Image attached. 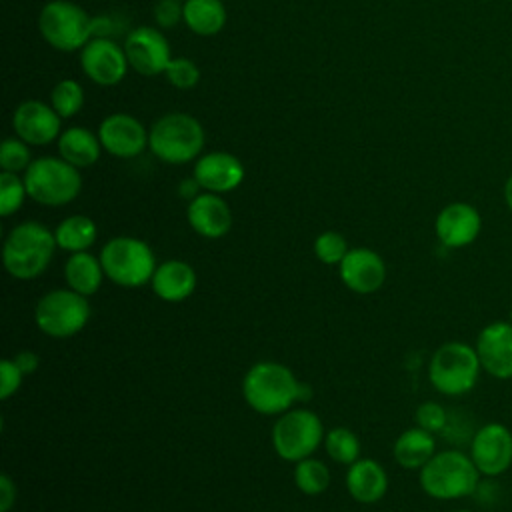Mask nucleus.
<instances>
[{"label":"nucleus","mask_w":512,"mask_h":512,"mask_svg":"<svg viewBox=\"0 0 512 512\" xmlns=\"http://www.w3.org/2000/svg\"><path fill=\"white\" fill-rule=\"evenodd\" d=\"M308 390L294 372L274 360H262L248 368L242 380V394L246 404L264 416H280L306 398Z\"/></svg>","instance_id":"f257e3e1"},{"label":"nucleus","mask_w":512,"mask_h":512,"mask_svg":"<svg viewBox=\"0 0 512 512\" xmlns=\"http://www.w3.org/2000/svg\"><path fill=\"white\" fill-rule=\"evenodd\" d=\"M56 248L54 232L40 222L26 220L8 232L2 246V262L12 278L32 280L48 268Z\"/></svg>","instance_id":"f03ea898"},{"label":"nucleus","mask_w":512,"mask_h":512,"mask_svg":"<svg viewBox=\"0 0 512 512\" xmlns=\"http://www.w3.org/2000/svg\"><path fill=\"white\" fill-rule=\"evenodd\" d=\"M482 474L470 454L460 450L436 452L420 470L418 482L424 494L436 500H460L476 492Z\"/></svg>","instance_id":"7ed1b4c3"},{"label":"nucleus","mask_w":512,"mask_h":512,"mask_svg":"<svg viewBox=\"0 0 512 512\" xmlns=\"http://www.w3.org/2000/svg\"><path fill=\"white\" fill-rule=\"evenodd\" d=\"M148 148L166 164L192 162L204 148V128L186 112H168L150 126Z\"/></svg>","instance_id":"20e7f679"},{"label":"nucleus","mask_w":512,"mask_h":512,"mask_svg":"<svg viewBox=\"0 0 512 512\" xmlns=\"http://www.w3.org/2000/svg\"><path fill=\"white\" fill-rule=\"evenodd\" d=\"M482 366L476 348L462 340L440 344L428 362V380L444 396H464L478 384Z\"/></svg>","instance_id":"39448f33"},{"label":"nucleus","mask_w":512,"mask_h":512,"mask_svg":"<svg viewBox=\"0 0 512 512\" xmlns=\"http://www.w3.org/2000/svg\"><path fill=\"white\" fill-rule=\"evenodd\" d=\"M28 196L42 206L70 204L82 190V176L76 166L60 156H40L24 170Z\"/></svg>","instance_id":"423d86ee"},{"label":"nucleus","mask_w":512,"mask_h":512,"mask_svg":"<svg viewBox=\"0 0 512 512\" xmlns=\"http://www.w3.org/2000/svg\"><path fill=\"white\" fill-rule=\"evenodd\" d=\"M100 262L108 280L122 288H138L152 280L156 258L152 248L132 236H116L100 250Z\"/></svg>","instance_id":"0eeeda50"},{"label":"nucleus","mask_w":512,"mask_h":512,"mask_svg":"<svg viewBox=\"0 0 512 512\" xmlns=\"http://www.w3.org/2000/svg\"><path fill=\"white\" fill-rule=\"evenodd\" d=\"M94 18L70 0H50L38 14L42 38L60 52L82 50L92 38Z\"/></svg>","instance_id":"6e6552de"},{"label":"nucleus","mask_w":512,"mask_h":512,"mask_svg":"<svg viewBox=\"0 0 512 512\" xmlns=\"http://www.w3.org/2000/svg\"><path fill=\"white\" fill-rule=\"evenodd\" d=\"M88 320V296H82L72 288H56L46 292L34 308L36 326L50 338H70L78 334Z\"/></svg>","instance_id":"1a4fd4ad"},{"label":"nucleus","mask_w":512,"mask_h":512,"mask_svg":"<svg viewBox=\"0 0 512 512\" xmlns=\"http://www.w3.org/2000/svg\"><path fill=\"white\" fill-rule=\"evenodd\" d=\"M324 426L318 414L306 408H290L272 426V446L282 460L300 462L324 442Z\"/></svg>","instance_id":"9d476101"},{"label":"nucleus","mask_w":512,"mask_h":512,"mask_svg":"<svg viewBox=\"0 0 512 512\" xmlns=\"http://www.w3.org/2000/svg\"><path fill=\"white\" fill-rule=\"evenodd\" d=\"M468 454L482 476H502L512 466V430L502 422L482 424L472 436Z\"/></svg>","instance_id":"9b49d317"},{"label":"nucleus","mask_w":512,"mask_h":512,"mask_svg":"<svg viewBox=\"0 0 512 512\" xmlns=\"http://www.w3.org/2000/svg\"><path fill=\"white\" fill-rule=\"evenodd\" d=\"M124 52L130 68L142 76L164 74L172 60L170 44L156 26L132 28L124 40Z\"/></svg>","instance_id":"f8f14e48"},{"label":"nucleus","mask_w":512,"mask_h":512,"mask_svg":"<svg viewBox=\"0 0 512 512\" xmlns=\"http://www.w3.org/2000/svg\"><path fill=\"white\" fill-rule=\"evenodd\" d=\"M482 372L496 380H512V322L494 320L480 328L474 342Z\"/></svg>","instance_id":"ddd939ff"},{"label":"nucleus","mask_w":512,"mask_h":512,"mask_svg":"<svg viewBox=\"0 0 512 512\" xmlns=\"http://www.w3.org/2000/svg\"><path fill=\"white\" fill-rule=\"evenodd\" d=\"M82 72L98 86H116L128 72V58L124 46L112 38H92L80 50Z\"/></svg>","instance_id":"4468645a"},{"label":"nucleus","mask_w":512,"mask_h":512,"mask_svg":"<svg viewBox=\"0 0 512 512\" xmlns=\"http://www.w3.org/2000/svg\"><path fill=\"white\" fill-rule=\"evenodd\" d=\"M14 134L30 146H46L62 134V118L42 100H24L12 116Z\"/></svg>","instance_id":"2eb2a0df"},{"label":"nucleus","mask_w":512,"mask_h":512,"mask_svg":"<svg viewBox=\"0 0 512 512\" xmlns=\"http://www.w3.org/2000/svg\"><path fill=\"white\" fill-rule=\"evenodd\" d=\"M102 148L116 158H136L148 146V130L144 124L124 112L106 116L98 126Z\"/></svg>","instance_id":"dca6fc26"},{"label":"nucleus","mask_w":512,"mask_h":512,"mask_svg":"<svg viewBox=\"0 0 512 512\" xmlns=\"http://www.w3.org/2000/svg\"><path fill=\"white\" fill-rule=\"evenodd\" d=\"M480 230L482 216L476 206L468 202L446 204L434 220V232L438 242L450 250L470 246L480 236Z\"/></svg>","instance_id":"f3484780"},{"label":"nucleus","mask_w":512,"mask_h":512,"mask_svg":"<svg viewBox=\"0 0 512 512\" xmlns=\"http://www.w3.org/2000/svg\"><path fill=\"white\" fill-rule=\"evenodd\" d=\"M192 176L200 184L204 192L224 194L238 188L244 180V166L242 162L222 150H214L196 158Z\"/></svg>","instance_id":"a211bd4d"},{"label":"nucleus","mask_w":512,"mask_h":512,"mask_svg":"<svg viewBox=\"0 0 512 512\" xmlns=\"http://www.w3.org/2000/svg\"><path fill=\"white\" fill-rule=\"evenodd\" d=\"M338 268L344 286L356 294H372L380 290L386 280V264L382 256L364 246L350 248Z\"/></svg>","instance_id":"6ab92c4d"},{"label":"nucleus","mask_w":512,"mask_h":512,"mask_svg":"<svg viewBox=\"0 0 512 512\" xmlns=\"http://www.w3.org/2000/svg\"><path fill=\"white\" fill-rule=\"evenodd\" d=\"M186 218L192 230L204 238L216 240L230 232L232 212L226 200L214 192H200L188 202Z\"/></svg>","instance_id":"aec40b11"},{"label":"nucleus","mask_w":512,"mask_h":512,"mask_svg":"<svg viewBox=\"0 0 512 512\" xmlns=\"http://www.w3.org/2000/svg\"><path fill=\"white\" fill-rule=\"evenodd\" d=\"M346 490L360 504H374L384 498L388 490V474L380 462L372 458H358L348 466Z\"/></svg>","instance_id":"412c9836"},{"label":"nucleus","mask_w":512,"mask_h":512,"mask_svg":"<svg viewBox=\"0 0 512 512\" xmlns=\"http://www.w3.org/2000/svg\"><path fill=\"white\" fill-rule=\"evenodd\" d=\"M154 294L164 302H182L196 288V272L184 260H164L150 280Z\"/></svg>","instance_id":"4be33fe9"},{"label":"nucleus","mask_w":512,"mask_h":512,"mask_svg":"<svg viewBox=\"0 0 512 512\" xmlns=\"http://www.w3.org/2000/svg\"><path fill=\"white\" fill-rule=\"evenodd\" d=\"M58 154L68 164L80 168H88L98 162L100 152L104 150L98 134L84 126H70L58 136Z\"/></svg>","instance_id":"5701e85b"},{"label":"nucleus","mask_w":512,"mask_h":512,"mask_svg":"<svg viewBox=\"0 0 512 512\" xmlns=\"http://www.w3.org/2000/svg\"><path fill=\"white\" fill-rule=\"evenodd\" d=\"M434 454H436L434 434L420 426L404 430L392 446V456L396 464H400L406 470H420Z\"/></svg>","instance_id":"b1692460"},{"label":"nucleus","mask_w":512,"mask_h":512,"mask_svg":"<svg viewBox=\"0 0 512 512\" xmlns=\"http://www.w3.org/2000/svg\"><path fill=\"white\" fill-rule=\"evenodd\" d=\"M104 268L100 258L90 254L88 250L84 252H74L64 264V278L68 288L82 296H92L100 290L102 280H104Z\"/></svg>","instance_id":"393cba45"},{"label":"nucleus","mask_w":512,"mask_h":512,"mask_svg":"<svg viewBox=\"0 0 512 512\" xmlns=\"http://www.w3.org/2000/svg\"><path fill=\"white\" fill-rule=\"evenodd\" d=\"M184 24L198 36H216L226 24L222 0H184Z\"/></svg>","instance_id":"a878e982"},{"label":"nucleus","mask_w":512,"mask_h":512,"mask_svg":"<svg viewBox=\"0 0 512 512\" xmlns=\"http://www.w3.org/2000/svg\"><path fill=\"white\" fill-rule=\"evenodd\" d=\"M96 236H98L96 222L84 214H72V216L64 218L54 230L58 248H62L70 254L88 250L96 242Z\"/></svg>","instance_id":"bb28decb"},{"label":"nucleus","mask_w":512,"mask_h":512,"mask_svg":"<svg viewBox=\"0 0 512 512\" xmlns=\"http://www.w3.org/2000/svg\"><path fill=\"white\" fill-rule=\"evenodd\" d=\"M294 482L302 494L316 496V494H322L330 486V470L322 460L308 456V458L296 462Z\"/></svg>","instance_id":"cd10ccee"},{"label":"nucleus","mask_w":512,"mask_h":512,"mask_svg":"<svg viewBox=\"0 0 512 512\" xmlns=\"http://www.w3.org/2000/svg\"><path fill=\"white\" fill-rule=\"evenodd\" d=\"M324 450L334 462L350 466L360 458V440L352 430L338 426L324 436Z\"/></svg>","instance_id":"c85d7f7f"},{"label":"nucleus","mask_w":512,"mask_h":512,"mask_svg":"<svg viewBox=\"0 0 512 512\" xmlns=\"http://www.w3.org/2000/svg\"><path fill=\"white\" fill-rule=\"evenodd\" d=\"M50 104L62 120L72 118L84 106V88L80 86V82H76L72 78H64V80L56 82V86L52 88Z\"/></svg>","instance_id":"c756f323"},{"label":"nucleus","mask_w":512,"mask_h":512,"mask_svg":"<svg viewBox=\"0 0 512 512\" xmlns=\"http://www.w3.org/2000/svg\"><path fill=\"white\" fill-rule=\"evenodd\" d=\"M26 196H28V190H26L24 178H20L14 172L0 174V214L4 218L18 212Z\"/></svg>","instance_id":"7c9ffc66"},{"label":"nucleus","mask_w":512,"mask_h":512,"mask_svg":"<svg viewBox=\"0 0 512 512\" xmlns=\"http://www.w3.org/2000/svg\"><path fill=\"white\" fill-rule=\"evenodd\" d=\"M32 164L30 144L20 140L18 136L6 138L0 146V168L2 172H22Z\"/></svg>","instance_id":"2f4dec72"},{"label":"nucleus","mask_w":512,"mask_h":512,"mask_svg":"<svg viewBox=\"0 0 512 512\" xmlns=\"http://www.w3.org/2000/svg\"><path fill=\"white\" fill-rule=\"evenodd\" d=\"M348 242L340 232L334 230H326L320 236H316L314 240V254L320 262L334 266L340 264L344 260V256L348 254Z\"/></svg>","instance_id":"473e14b6"},{"label":"nucleus","mask_w":512,"mask_h":512,"mask_svg":"<svg viewBox=\"0 0 512 512\" xmlns=\"http://www.w3.org/2000/svg\"><path fill=\"white\" fill-rule=\"evenodd\" d=\"M164 76L168 78V82L180 90H188L194 88L200 80V70L194 64V60L186 58V56H176L170 60Z\"/></svg>","instance_id":"72a5a7b5"},{"label":"nucleus","mask_w":512,"mask_h":512,"mask_svg":"<svg viewBox=\"0 0 512 512\" xmlns=\"http://www.w3.org/2000/svg\"><path fill=\"white\" fill-rule=\"evenodd\" d=\"M414 418H416V426H420V428H424V430H428L432 434L442 432L446 428V424H448V414H446L444 406L434 402V400L422 402L416 408Z\"/></svg>","instance_id":"f704fd0d"},{"label":"nucleus","mask_w":512,"mask_h":512,"mask_svg":"<svg viewBox=\"0 0 512 512\" xmlns=\"http://www.w3.org/2000/svg\"><path fill=\"white\" fill-rule=\"evenodd\" d=\"M22 378L24 374L16 366V362L12 358H4L0 362V398L8 400L10 396H14L22 386Z\"/></svg>","instance_id":"c9c22d12"},{"label":"nucleus","mask_w":512,"mask_h":512,"mask_svg":"<svg viewBox=\"0 0 512 512\" xmlns=\"http://www.w3.org/2000/svg\"><path fill=\"white\" fill-rule=\"evenodd\" d=\"M154 20L160 28H172L184 20V4L180 0H158L154 6Z\"/></svg>","instance_id":"e433bc0d"},{"label":"nucleus","mask_w":512,"mask_h":512,"mask_svg":"<svg viewBox=\"0 0 512 512\" xmlns=\"http://www.w3.org/2000/svg\"><path fill=\"white\" fill-rule=\"evenodd\" d=\"M16 502V484L8 474L0 476V512H10Z\"/></svg>","instance_id":"4c0bfd02"},{"label":"nucleus","mask_w":512,"mask_h":512,"mask_svg":"<svg viewBox=\"0 0 512 512\" xmlns=\"http://www.w3.org/2000/svg\"><path fill=\"white\" fill-rule=\"evenodd\" d=\"M12 360H14V362H16V366L22 370V374H24V376H26V374H32V372L38 368V362H40L38 354H36V352H30V350H22V352H18Z\"/></svg>","instance_id":"58836bf2"},{"label":"nucleus","mask_w":512,"mask_h":512,"mask_svg":"<svg viewBox=\"0 0 512 512\" xmlns=\"http://www.w3.org/2000/svg\"><path fill=\"white\" fill-rule=\"evenodd\" d=\"M200 184L196 182V178L192 176V178H186V180H182L180 182V186H178V192H180V196H184L186 200H192V198H196L198 194H200Z\"/></svg>","instance_id":"ea45409f"},{"label":"nucleus","mask_w":512,"mask_h":512,"mask_svg":"<svg viewBox=\"0 0 512 512\" xmlns=\"http://www.w3.org/2000/svg\"><path fill=\"white\" fill-rule=\"evenodd\" d=\"M504 202H506L508 210L512 212V174L504 182Z\"/></svg>","instance_id":"a19ab883"},{"label":"nucleus","mask_w":512,"mask_h":512,"mask_svg":"<svg viewBox=\"0 0 512 512\" xmlns=\"http://www.w3.org/2000/svg\"><path fill=\"white\" fill-rule=\"evenodd\" d=\"M454 512H474V510H468V508H460V510H454Z\"/></svg>","instance_id":"79ce46f5"},{"label":"nucleus","mask_w":512,"mask_h":512,"mask_svg":"<svg viewBox=\"0 0 512 512\" xmlns=\"http://www.w3.org/2000/svg\"><path fill=\"white\" fill-rule=\"evenodd\" d=\"M508 320L512 322V304H510V312H508Z\"/></svg>","instance_id":"37998d69"}]
</instances>
